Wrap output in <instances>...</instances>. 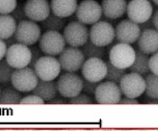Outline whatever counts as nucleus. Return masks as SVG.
<instances>
[{"label": "nucleus", "instance_id": "nucleus-41", "mask_svg": "<svg viewBox=\"0 0 158 131\" xmlns=\"http://www.w3.org/2000/svg\"><path fill=\"white\" fill-rule=\"evenodd\" d=\"M152 21H153V25H154L155 29H156L158 31V9L156 10L154 14L152 15Z\"/></svg>", "mask_w": 158, "mask_h": 131}, {"label": "nucleus", "instance_id": "nucleus-39", "mask_svg": "<svg viewBox=\"0 0 158 131\" xmlns=\"http://www.w3.org/2000/svg\"><path fill=\"white\" fill-rule=\"evenodd\" d=\"M120 104H139V101L136 100L135 98H129V97H125V98H122L120 102Z\"/></svg>", "mask_w": 158, "mask_h": 131}, {"label": "nucleus", "instance_id": "nucleus-6", "mask_svg": "<svg viewBox=\"0 0 158 131\" xmlns=\"http://www.w3.org/2000/svg\"><path fill=\"white\" fill-rule=\"evenodd\" d=\"M76 18L84 25H94L100 20L103 10L102 6L94 0H83L77 5Z\"/></svg>", "mask_w": 158, "mask_h": 131}, {"label": "nucleus", "instance_id": "nucleus-2", "mask_svg": "<svg viewBox=\"0 0 158 131\" xmlns=\"http://www.w3.org/2000/svg\"><path fill=\"white\" fill-rule=\"evenodd\" d=\"M14 35L18 43L31 46L40 40L41 37V30L36 22L25 19L18 23Z\"/></svg>", "mask_w": 158, "mask_h": 131}, {"label": "nucleus", "instance_id": "nucleus-21", "mask_svg": "<svg viewBox=\"0 0 158 131\" xmlns=\"http://www.w3.org/2000/svg\"><path fill=\"white\" fill-rule=\"evenodd\" d=\"M33 94H35L41 98L46 103L52 100L56 97L58 92L57 84L56 82L52 81H45V80H39V82L33 91Z\"/></svg>", "mask_w": 158, "mask_h": 131}, {"label": "nucleus", "instance_id": "nucleus-44", "mask_svg": "<svg viewBox=\"0 0 158 131\" xmlns=\"http://www.w3.org/2000/svg\"><path fill=\"white\" fill-rule=\"evenodd\" d=\"M149 1H150V2H152V0H149Z\"/></svg>", "mask_w": 158, "mask_h": 131}, {"label": "nucleus", "instance_id": "nucleus-32", "mask_svg": "<svg viewBox=\"0 0 158 131\" xmlns=\"http://www.w3.org/2000/svg\"><path fill=\"white\" fill-rule=\"evenodd\" d=\"M10 14L17 21V23H19V22L25 20L28 18L27 15L25 14V10H24V4H23V3L18 4L15 9Z\"/></svg>", "mask_w": 158, "mask_h": 131}, {"label": "nucleus", "instance_id": "nucleus-23", "mask_svg": "<svg viewBox=\"0 0 158 131\" xmlns=\"http://www.w3.org/2000/svg\"><path fill=\"white\" fill-rule=\"evenodd\" d=\"M17 21L11 14H1L0 16V39L5 40L13 36L17 28Z\"/></svg>", "mask_w": 158, "mask_h": 131}, {"label": "nucleus", "instance_id": "nucleus-7", "mask_svg": "<svg viewBox=\"0 0 158 131\" xmlns=\"http://www.w3.org/2000/svg\"><path fill=\"white\" fill-rule=\"evenodd\" d=\"M34 70L39 79L52 81L60 75L61 66L59 60L54 56L42 55L36 62Z\"/></svg>", "mask_w": 158, "mask_h": 131}, {"label": "nucleus", "instance_id": "nucleus-29", "mask_svg": "<svg viewBox=\"0 0 158 131\" xmlns=\"http://www.w3.org/2000/svg\"><path fill=\"white\" fill-rule=\"evenodd\" d=\"M15 68L11 67L6 59L1 60L0 62V82L1 84H5L11 82Z\"/></svg>", "mask_w": 158, "mask_h": 131}, {"label": "nucleus", "instance_id": "nucleus-17", "mask_svg": "<svg viewBox=\"0 0 158 131\" xmlns=\"http://www.w3.org/2000/svg\"><path fill=\"white\" fill-rule=\"evenodd\" d=\"M24 10L28 19L35 22H42L51 14V3L48 0H27Z\"/></svg>", "mask_w": 158, "mask_h": 131}, {"label": "nucleus", "instance_id": "nucleus-27", "mask_svg": "<svg viewBox=\"0 0 158 131\" xmlns=\"http://www.w3.org/2000/svg\"><path fill=\"white\" fill-rule=\"evenodd\" d=\"M146 79V96L150 99L158 98V75L148 74L145 77Z\"/></svg>", "mask_w": 158, "mask_h": 131}, {"label": "nucleus", "instance_id": "nucleus-15", "mask_svg": "<svg viewBox=\"0 0 158 131\" xmlns=\"http://www.w3.org/2000/svg\"><path fill=\"white\" fill-rule=\"evenodd\" d=\"M141 33L139 24L131 19H124L116 25L115 39L119 43L133 44L138 40Z\"/></svg>", "mask_w": 158, "mask_h": 131}, {"label": "nucleus", "instance_id": "nucleus-5", "mask_svg": "<svg viewBox=\"0 0 158 131\" xmlns=\"http://www.w3.org/2000/svg\"><path fill=\"white\" fill-rule=\"evenodd\" d=\"M58 92L63 98H71L75 97L82 91L83 79L74 72H66L62 74L57 82Z\"/></svg>", "mask_w": 158, "mask_h": 131}, {"label": "nucleus", "instance_id": "nucleus-40", "mask_svg": "<svg viewBox=\"0 0 158 131\" xmlns=\"http://www.w3.org/2000/svg\"><path fill=\"white\" fill-rule=\"evenodd\" d=\"M67 101H65L63 98H57V97H55V98L52 99V100H50L47 102V104H67Z\"/></svg>", "mask_w": 158, "mask_h": 131}, {"label": "nucleus", "instance_id": "nucleus-12", "mask_svg": "<svg viewBox=\"0 0 158 131\" xmlns=\"http://www.w3.org/2000/svg\"><path fill=\"white\" fill-rule=\"evenodd\" d=\"M120 87L115 82L106 81L98 84L95 92V99L98 104H117L122 98Z\"/></svg>", "mask_w": 158, "mask_h": 131}, {"label": "nucleus", "instance_id": "nucleus-1", "mask_svg": "<svg viewBox=\"0 0 158 131\" xmlns=\"http://www.w3.org/2000/svg\"><path fill=\"white\" fill-rule=\"evenodd\" d=\"M136 51L130 45L125 43H117L110 51V62L121 69H128L134 63Z\"/></svg>", "mask_w": 158, "mask_h": 131}, {"label": "nucleus", "instance_id": "nucleus-33", "mask_svg": "<svg viewBox=\"0 0 158 131\" xmlns=\"http://www.w3.org/2000/svg\"><path fill=\"white\" fill-rule=\"evenodd\" d=\"M31 60L30 64L28 67H31L32 69H35V66L36 64V62L38 61L40 58L42 56V51L40 50V47H37L35 46H31Z\"/></svg>", "mask_w": 158, "mask_h": 131}, {"label": "nucleus", "instance_id": "nucleus-26", "mask_svg": "<svg viewBox=\"0 0 158 131\" xmlns=\"http://www.w3.org/2000/svg\"><path fill=\"white\" fill-rule=\"evenodd\" d=\"M82 53L85 55L86 59L89 58H103L105 55L106 50L103 46H97L96 44L88 40L87 42L82 46Z\"/></svg>", "mask_w": 158, "mask_h": 131}, {"label": "nucleus", "instance_id": "nucleus-14", "mask_svg": "<svg viewBox=\"0 0 158 131\" xmlns=\"http://www.w3.org/2000/svg\"><path fill=\"white\" fill-rule=\"evenodd\" d=\"M126 13L129 19L140 25L153 15L152 2L149 0H131L128 3Z\"/></svg>", "mask_w": 158, "mask_h": 131}, {"label": "nucleus", "instance_id": "nucleus-38", "mask_svg": "<svg viewBox=\"0 0 158 131\" xmlns=\"http://www.w3.org/2000/svg\"><path fill=\"white\" fill-rule=\"evenodd\" d=\"M139 25H140V29H141V31H144V30H146V29H153V28H155L154 27V25H153V21H152V17L149 18L148 20H146V22L140 24Z\"/></svg>", "mask_w": 158, "mask_h": 131}, {"label": "nucleus", "instance_id": "nucleus-24", "mask_svg": "<svg viewBox=\"0 0 158 131\" xmlns=\"http://www.w3.org/2000/svg\"><path fill=\"white\" fill-rule=\"evenodd\" d=\"M66 18H62L55 14H50L47 18L41 22L43 30L46 31H63L66 27Z\"/></svg>", "mask_w": 158, "mask_h": 131}, {"label": "nucleus", "instance_id": "nucleus-18", "mask_svg": "<svg viewBox=\"0 0 158 131\" xmlns=\"http://www.w3.org/2000/svg\"><path fill=\"white\" fill-rule=\"evenodd\" d=\"M138 48L147 55L158 52V31L155 28L146 29L141 31L137 40Z\"/></svg>", "mask_w": 158, "mask_h": 131}, {"label": "nucleus", "instance_id": "nucleus-28", "mask_svg": "<svg viewBox=\"0 0 158 131\" xmlns=\"http://www.w3.org/2000/svg\"><path fill=\"white\" fill-rule=\"evenodd\" d=\"M106 63L107 67H108L106 76H105L106 81H110V82H115L117 84H119L122 78L126 74L125 69H121L119 67H117L116 66L112 64L110 61H108Z\"/></svg>", "mask_w": 158, "mask_h": 131}, {"label": "nucleus", "instance_id": "nucleus-19", "mask_svg": "<svg viewBox=\"0 0 158 131\" xmlns=\"http://www.w3.org/2000/svg\"><path fill=\"white\" fill-rule=\"evenodd\" d=\"M126 0H103L101 6L104 17L117 19L124 15L127 10Z\"/></svg>", "mask_w": 158, "mask_h": 131}, {"label": "nucleus", "instance_id": "nucleus-31", "mask_svg": "<svg viewBox=\"0 0 158 131\" xmlns=\"http://www.w3.org/2000/svg\"><path fill=\"white\" fill-rule=\"evenodd\" d=\"M69 104H93L94 100L92 99L90 95L87 93H79L73 98H69Z\"/></svg>", "mask_w": 158, "mask_h": 131}, {"label": "nucleus", "instance_id": "nucleus-35", "mask_svg": "<svg viewBox=\"0 0 158 131\" xmlns=\"http://www.w3.org/2000/svg\"><path fill=\"white\" fill-rule=\"evenodd\" d=\"M46 103L42 98L35 94L29 95L22 98L20 104H44Z\"/></svg>", "mask_w": 158, "mask_h": 131}, {"label": "nucleus", "instance_id": "nucleus-10", "mask_svg": "<svg viewBox=\"0 0 158 131\" xmlns=\"http://www.w3.org/2000/svg\"><path fill=\"white\" fill-rule=\"evenodd\" d=\"M59 55L58 60L61 63V69L67 72H75L82 69L86 61L82 50L73 46L65 48Z\"/></svg>", "mask_w": 158, "mask_h": 131}, {"label": "nucleus", "instance_id": "nucleus-16", "mask_svg": "<svg viewBox=\"0 0 158 131\" xmlns=\"http://www.w3.org/2000/svg\"><path fill=\"white\" fill-rule=\"evenodd\" d=\"M107 71V63L101 58H89L87 59L82 67L83 78L94 82H100L105 79Z\"/></svg>", "mask_w": 158, "mask_h": 131}, {"label": "nucleus", "instance_id": "nucleus-30", "mask_svg": "<svg viewBox=\"0 0 158 131\" xmlns=\"http://www.w3.org/2000/svg\"><path fill=\"white\" fill-rule=\"evenodd\" d=\"M18 5L17 0H0L1 14H10Z\"/></svg>", "mask_w": 158, "mask_h": 131}, {"label": "nucleus", "instance_id": "nucleus-42", "mask_svg": "<svg viewBox=\"0 0 158 131\" xmlns=\"http://www.w3.org/2000/svg\"><path fill=\"white\" fill-rule=\"evenodd\" d=\"M4 41L6 42L7 46H9H9H13L14 44H15V43H17V40H16L15 35H13V36L9 37V38H8V39L4 40Z\"/></svg>", "mask_w": 158, "mask_h": 131}, {"label": "nucleus", "instance_id": "nucleus-4", "mask_svg": "<svg viewBox=\"0 0 158 131\" xmlns=\"http://www.w3.org/2000/svg\"><path fill=\"white\" fill-rule=\"evenodd\" d=\"M66 40L63 35L57 31H46L39 40V47L44 54L58 55L66 48Z\"/></svg>", "mask_w": 158, "mask_h": 131}, {"label": "nucleus", "instance_id": "nucleus-3", "mask_svg": "<svg viewBox=\"0 0 158 131\" xmlns=\"http://www.w3.org/2000/svg\"><path fill=\"white\" fill-rule=\"evenodd\" d=\"M39 77L34 69L26 67L15 69L13 74L11 83L14 88L22 92H32L39 82Z\"/></svg>", "mask_w": 158, "mask_h": 131}, {"label": "nucleus", "instance_id": "nucleus-22", "mask_svg": "<svg viewBox=\"0 0 158 131\" xmlns=\"http://www.w3.org/2000/svg\"><path fill=\"white\" fill-rule=\"evenodd\" d=\"M136 55L134 63L129 68L131 72L140 74V75H148L151 72L150 69V57L147 54L142 52L140 50H135Z\"/></svg>", "mask_w": 158, "mask_h": 131}, {"label": "nucleus", "instance_id": "nucleus-13", "mask_svg": "<svg viewBox=\"0 0 158 131\" xmlns=\"http://www.w3.org/2000/svg\"><path fill=\"white\" fill-rule=\"evenodd\" d=\"M5 59L15 69L24 68L31 62V50L26 45L17 42L9 46Z\"/></svg>", "mask_w": 158, "mask_h": 131}, {"label": "nucleus", "instance_id": "nucleus-9", "mask_svg": "<svg viewBox=\"0 0 158 131\" xmlns=\"http://www.w3.org/2000/svg\"><path fill=\"white\" fill-rule=\"evenodd\" d=\"M115 38V29L110 23L98 21L92 25L89 31V40L97 46H108Z\"/></svg>", "mask_w": 158, "mask_h": 131}, {"label": "nucleus", "instance_id": "nucleus-34", "mask_svg": "<svg viewBox=\"0 0 158 131\" xmlns=\"http://www.w3.org/2000/svg\"><path fill=\"white\" fill-rule=\"evenodd\" d=\"M98 84H99L98 82H91L84 78L83 85H82V92L88 95H95Z\"/></svg>", "mask_w": 158, "mask_h": 131}, {"label": "nucleus", "instance_id": "nucleus-25", "mask_svg": "<svg viewBox=\"0 0 158 131\" xmlns=\"http://www.w3.org/2000/svg\"><path fill=\"white\" fill-rule=\"evenodd\" d=\"M22 96L19 91L15 88H5L0 94V104H19L22 100Z\"/></svg>", "mask_w": 158, "mask_h": 131}, {"label": "nucleus", "instance_id": "nucleus-20", "mask_svg": "<svg viewBox=\"0 0 158 131\" xmlns=\"http://www.w3.org/2000/svg\"><path fill=\"white\" fill-rule=\"evenodd\" d=\"M52 12L56 15L67 18L76 13L77 0H51Z\"/></svg>", "mask_w": 158, "mask_h": 131}, {"label": "nucleus", "instance_id": "nucleus-36", "mask_svg": "<svg viewBox=\"0 0 158 131\" xmlns=\"http://www.w3.org/2000/svg\"><path fill=\"white\" fill-rule=\"evenodd\" d=\"M150 69L152 73L158 75V52L150 57Z\"/></svg>", "mask_w": 158, "mask_h": 131}, {"label": "nucleus", "instance_id": "nucleus-8", "mask_svg": "<svg viewBox=\"0 0 158 131\" xmlns=\"http://www.w3.org/2000/svg\"><path fill=\"white\" fill-rule=\"evenodd\" d=\"M63 35L67 45L73 47H82L89 40V31L84 24L73 21L66 25Z\"/></svg>", "mask_w": 158, "mask_h": 131}, {"label": "nucleus", "instance_id": "nucleus-43", "mask_svg": "<svg viewBox=\"0 0 158 131\" xmlns=\"http://www.w3.org/2000/svg\"><path fill=\"white\" fill-rule=\"evenodd\" d=\"M152 2L155 3L156 5H157L158 6V0H152Z\"/></svg>", "mask_w": 158, "mask_h": 131}, {"label": "nucleus", "instance_id": "nucleus-37", "mask_svg": "<svg viewBox=\"0 0 158 131\" xmlns=\"http://www.w3.org/2000/svg\"><path fill=\"white\" fill-rule=\"evenodd\" d=\"M8 49H9V46H7L6 42L3 40H1V42H0V59L3 60L4 59V57H6V54L8 52Z\"/></svg>", "mask_w": 158, "mask_h": 131}, {"label": "nucleus", "instance_id": "nucleus-11", "mask_svg": "<svg viewBox=\"0 0 158 131\" xmlns=\"http://www.w3.org/2000/svg\"><path fill=\"white\" fill-rule=\"evenodd\" d=\"M125 97L136 98L146 91V79L135 72L126 73L118 84Z\"/></svg>", "mask_w": 158, "mask_h": 131}]
</instances>
